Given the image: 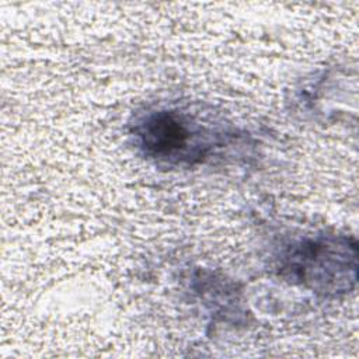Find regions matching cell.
Returning a JSON list of instances; mask_svg holds the SVG:
<instances>
[{"label": "cell", "instance_id": "cell-1", "mask_svg": "<svg viewBox=\"0 0 359 359\" xmlns=\"http://www.w3.org/2000/svg\"><path fill=\"white\" fill-rule=\"evenodd\" d=\"M132 135L143 154L158 164L194 165L213 147L212 132L180 109L146 112L136 121Z\"/></svg>", "mask_w": 359, "mask_h": 359}, {"label": "cell", "instance_id": "cell-2", "mask_svg": "<svg viewBox=\"0 0 359 359\" xmlns=\"http://www.w3.org/2000/svg\"><path fill=\"white\" fill-rule=\"evenodd\" d=\"M282 269L318 292H344L356 280V247L332 237L306 238L292 245Z\"/></svg>", "mask_w": 359, "mask_h": 359}]
</instances>
